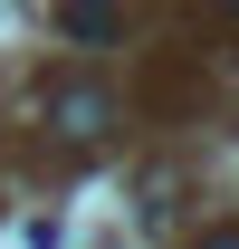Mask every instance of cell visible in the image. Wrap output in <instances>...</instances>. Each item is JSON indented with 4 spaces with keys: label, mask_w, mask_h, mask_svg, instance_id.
Masks as SVG:
<instances>
[{
    "label": "cell",
    "mask_w": 239,
    "mask_h": 249,
    "mask_svg": "<svg viewBox=\"0 0 239 249\" xmlns=\"http://www.w3.org/2000/svg\"><path fill=\"white\" fill-rule=\"evenodd\" d=\"M58 38H124V10H58Z\"/></svg>",
    "instance_id": "obj_2"
},
{
    "label": "cell",
    "mask_w": 239,
    "mask_h": 249,
    "mask_svg": "<svg viewBox=\"0 0 239 249\" xmlns=\"http://www.w3.org/2000/svg\"><path fill=\"white\" fill-rule=\"evenodd\" d=\"M201 249H239V230H210V240H201Z\"/></svg>",
    "instance_id": "obj_3"
},
{
    "label": "cell",
    "mask_w": 239,
    "mask_h": 249,
    "mask_svg": "<svg viewBox=\"0 0 239 249\" xmlns=\"http://www.w3.org/2000/svg\"><path fill=\"white\" fill-rule=\"evenodd\" d=\"M48 124H58L67 144H96V134L115 124V96L96 87V77H58V87H48Z\"/></svg>",
    "instance_id": "obj_1"
}]
</instances>
